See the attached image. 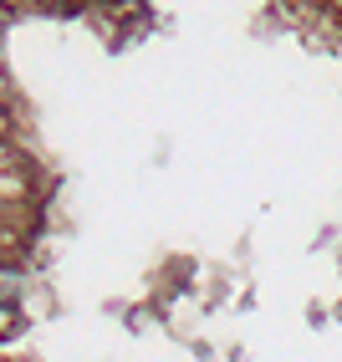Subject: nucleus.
Instances as JSON below:
<instances>
[{
  "label": "nucleus",
  "mask_w": 342,
  "mask_h": 362,
  "mask_svg": "<svg viewBox=\"0 0 342 362\" xmlns=\"http://www.w3.org/2000/svg\"><path fill=\"white\" fill-rule=\"evenodd\" d=\"M6 6H11V0H0V11H6Z\"/></svg>",
  "instance_id": "f03ea898"
},
{
  "label": "nucleus",
  "mask_w": 342,
  "mask_h": 362,
  "mask_svg": "<svg viewBox=\"0 0 342 362\" xmlns=\"http://www.w3.org/2000/svg\"><path fill=\"white\" fill-rule=\"evenodd\" d=\"M21 296V276L16 271H6V265H0V306H11Z\"/></svg>",
  "instance_id": "f257e3e1"
}]
</instances>
